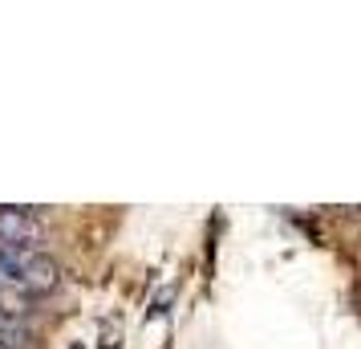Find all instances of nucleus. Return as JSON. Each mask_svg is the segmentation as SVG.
Masks as SVG:
<instances>
[{
    "mask_svg": "<svg viewBox=\"0 0 361 349\" xmlns=\"http://www.w3.org/2000/svg\"><path fill=\"white\" fill-rule=\"evenodd\" d=\"M45 224L33 207H0V244L13 248H29L33 240H41Z\"/></svg>",
    "mask_w": 361,
    "mask_h": 349,
    "instance_id": "f257e3e1",
    "label": "nucleus"
},
{
    "mask_svg": "<svg viewBox=\"0 0 361 349\" xmlns=\"http://www.w3.org/2000/svg\"><path fill=\"white\" fill-rule=\"evenodd\" d=\"M61 284V264L45 256V252H25L20 260V293H33V297H45Z\"/></svg>",
    "mask_w": 361,
    "mask_h": 349,
    "instance_id": "f03ea898",
    "label": "nucleus"
},
{
    "mask_svg": "<svg viewBox=\"0 0 361 349\" xmlns=\"http://www.w3.org/2000/svg\"><path fill=\"white\" fill-rule=\"evenodd\" d=\"M0 313H4V309H0Z\"/></svg>",
    "mask_w": 361,
    "mask_h": 349,
    "instance_id": "39448f33",
    "label": "nucleus"
},
{
    "mask_svg": "<svg viewBox=\"0 0 361 349\" xmlns=\"http://www.w3.org/2000/svg\"><path fill=\"white\" fill-rule=\"evenodd\" d=\"M25 345H29V325L4 309L0 313V349H25Z\"/></svg>",
    "mask_w": 361,
    "mask_h": 349,
    "instance_id": "7ed1b4c3",
    "label": "nucleus"
},
{
    "mask_svg": "<svg viewBox=\"0 0 361 349\" xmlns=\"http://www.w3.org/2000/svg\"><path fill=\"white\" fill-rule=\"evenodd\" d=\"M73 349H82V345H73Z\"/></svg>",
    "mask_w": 361,
    "mask_h": 349,
    "instance_id": "20e7f679",
    "label": "nucleus"
}]
</instances>
